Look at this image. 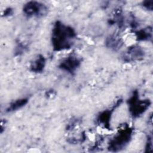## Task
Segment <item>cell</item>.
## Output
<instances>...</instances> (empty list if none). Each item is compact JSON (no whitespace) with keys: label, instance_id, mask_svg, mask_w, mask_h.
Here are the masks:
<instances>
[{"label":"cell","instance_id":"1","mask_svg":"<svg viewBox=\"0 0 153 153\" xmlns=\"http://www.w3.org/2000/svg\"><path fill=\"white\" fill-rule=\"evenodd\" d=\"M75 33L74 30L62 23L57 22L53 30L52 41L56 50L69 48L74 41Z\"/></svg>","mask_w":153,"mask_h":153},{"label":"cell","instance_id":"2","mask_svg":"<svg viewBox=\"0 0 153 153\" xmlns=\"http://www.w3.org/2000/svg\"><path fill=\"white\" fill-rule=\"evenodd\" d=\"M47 7L38 2H27L23 7V11L28 16H40L44 15L47 11Z\"/></svg>","mask_w":153,"mask_h":153},{"label":"cell","instance_id":"3","mask_svg":"<svg viewBox=\"0 0 153 153\" xmlns=\"http://www.w3.org/2000/svg\"><path fill=\"white\" fill-rule=\"evenodd\" d=\"M149 100H138L137 96H133L130 100V111L133 115L139 116L143 113L149 106Z\"/></svg>","mask_w":153,"mask_h":153},{"label":"cell","instance_id":"4","mask_svg":"<svg viewBox=\"0 0 153 153\" xmlns=\"http://www.w3.org/2000/svg\"><path fill=\"white\" fill-rule=\"evenodd\" d=\"M131 130L130 128L123 130L120 133L117 135L112 140L111 146L113 148H120L124 146V145L128 141L130 137Z\"/></svg>","mask_w":153,"mask_h":153},{"label":"cell","instance_id":"5","mask_svg":"<svg viewBox=\"0 0 153 153\" xmlns=\"http://www.w3.org/2000/svg\"><path fill=\"white\" fill-rule=\"evenodd\" d=\"M79 65V62L75 57H69L60 64V67L70 72H74Z\"/></svg>","mask_w":153,"mask_h":153},{"label":"cell","instance_id":"6","mask_svg":"<svg viewBox=\"0 0 153 153\" xmlns=\"http://www.w3.org/2000/svg\"><path fill=\"white\" fill-rule=\"evenodd\" d=\"M45 60L43 57H38L37 59L35 60V62L32 64L31 68L33 71L35 72H39L42 70L44 66Z\"/></svg>","mask_w":153,"mask_h":153},{"label":"cell","instance_id":"7","mask_svg":"<svg viewBox=\"0 0 153 153\" xmlns=\"http://www.w3.org/2000/svg\"><path fill=\"white\" fill-rule=\"evenodd\" d=\"M27 102V100L25 99L18 100L14 103H13L8 108V111H14L16 109H17L21 107H22L24 105H25Z\"/></svg>","mask_w":153,"mask_h":153},{"label":"cell","instance_id":"8","mask_svg":"<svg viewBox=\"0 0 153 153\" xmlns=\"http://www.w3.org/2000/svg\"><path fill=\"white\" fill-rule=\"evenodd\" d=\"M152 2H153L152 1H146L143 2V7L146 8L147 9L152 10Z\"/></svg>","mask_w":153,"mask_h":153}]
</instances>
